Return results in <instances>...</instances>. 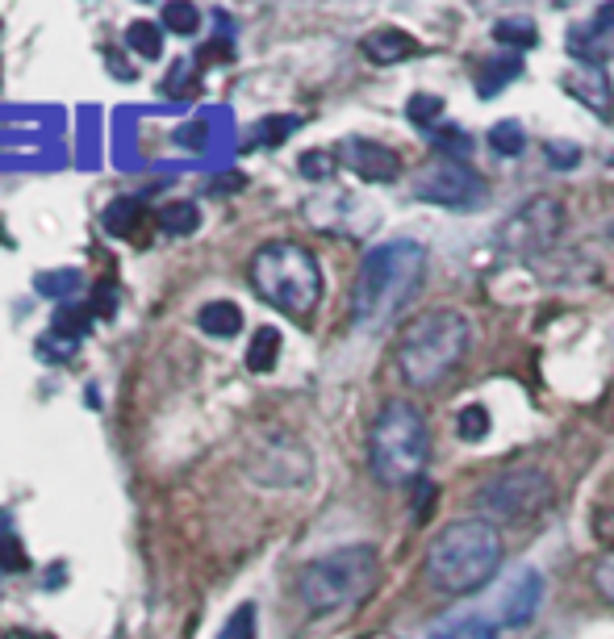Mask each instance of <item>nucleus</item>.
Listing matches in <instances>:
<instances>
[{
  "label": "nucleus",
  "mask_w": 614,
  "mask_h": 639,
  "mask_svg": "<svg viewBox=\"0 0 614 639\" xmlns=\"http://www.w3.org/2000/svg\"><path fill=\"white\" fill-rule=\"evenodd\" d=\"M176 138L184 142V147H201V142H205V122H197L193 130H180Z\"/></svg>",
  "instance_id": "34"
},
{
  "label": "nucleus",
  "mask_w": 614,
  "mask_h": 639,
  "mask_svg": "<svg viewBox=\"0 0 614 639\" xmlns=\"http://www.w3.org/2000/svg\"><path fill=\"white\" fill-rule=\"evenodd\" d=\"M489 147L498 151V155H518L527 147V134H523V126L518 122H498L489 130Z\"/></svg>",
  "instance_id": "23"
},
{
  "label": "nucleus",
  "mask_w": 614,
  "mask_h": 639,
  "mask_svg": "<svg viewBox=\"0 0 614 639\" xmlns=\"http://www.w3.org/2000/svg\"><path fill=\"white\" fill-rule=\"evenodd\" d=\"M594 585H598V594L606 602H614V556H606V560L594 564Z\"/></svg>",
  "instance_id": "32"
},
{
  "label": "nucleus",
  "mask_w": 614,
  "mask_h": 639,
  "mask_svg": "<svg viewBox=\"0 0 614 639\" xmlns=\"http://www.w3.org/2000/svg\"><path fill=\"white\" fill-rule=\"evenodd\" d=\"M560 230H564V205L552 197H535L518 213H510L498 239L514 255H543L560 239Z\"/></svg>",
  "instance_id": "9"
},
{
  "label": "nucleus",
  "mask_w": 614,
  "mask_h": 639,
  "mask_svg": "<svg viewBox=\"0 0 614 639\" xmlns=\"http://www.w3.org/2000/svg\"><path fill=\"white\" fill-rule=\"evenodd\" d=\"M493 38L506 42L510 51H523V46H535V38H539V34H535L531 21L518 17V21H498V26H493Z\"/></svg>",
  "instance_id": "22"
},
{
  "label": "nucleus",
  "mask_w": 614,
  "mask_h": 639,
  "mask_svg": "<svg viewBox=\"0 0 614 639\" xmlns=\"http://www.w3.org/2000/svg\"><path fill=\"white\" fill-rule=\"evenodd\" d=\"M577 97L589 105V109H598V113H606L610 109V101L602 97V92H610V84H606V76H602V67L598 63H589L585 71H581V76H577Z\"/></svg>",
  "instance_id": "20"
},
{
  "label": "nucleus",
  "mask_w": 614,
  "mask_h": 639,
  "mask_svg": "<svg viewBox=\"0 0 614 639\" xmlns=\"http://www.w3.org/2000/svg\"><path fill=\"white\" fill-rule=\"evenodd\" d=\"M30 568V556L21 548L17 531L9 527V518H0V573H26Z\"/></svg>",
  "instance_id": "21"
},
{
  "label": "nucleus",
  "mask_w": 614,
  "mask_h": 639,
  "mask_svg": "<svg viewBox=\"0 0 614 639\" xmlns=\"http://www.w3.org/2000/svg\"><path fill=\"white\" fill-rule=\"evenodd\" d=\"M376 577H381L376 552L356 543V548L326 552L305 564L297 573V598L310 614H335L343 606L364 602L376 589Z\"/></svg>",
  "instance_id": "5"
},
{
  "label": "nucleus",
  "mask_w": 614,
  "mask_h": 639,
  "mask_svg": "<svg viewBox=\"0 0 614 639\" xmlns=\"http://www.w3.org/2000/svg\"><path fill=\"white\" fill-rule=\"evenodd\" d=\"M360 51H364L372 63H401V59L418 55L422 46H418V38H410L406 30H397V26H381V30L364 34Z\"/></svg>",
  "instance_id": "12"
},
{
  "label": "nucleus",
  "mask_w": 614,
  "mask_h": 639,
  "mask_svg": "<svg viewBox=\"0 0 614 639\" xmlns=\"http://www.w3.org/2000/svg\"><path fill=\"white\" fill-rule=\"evenodd\" d=\"M548 497H552V481L543 477L539 468H510V472H498V477L477 489V506L493 518H510V523H518V518L535 514Z\"/></svg>",
  "instance_id": "7"
},
{
  "label": "nucleus",
  "mask_w": 614,
  "mask_h": 639,
  "mask_svg": "<svg viewBox=\"0 0 614 639\" xmlns=\"http://www.w3.org/2000/svg\"><path fill=\"white\" fill-rule=\"evenodd\" d=\"M218 639H255V606L243 602L239 610H234L230 619H226V627H222Z\"/></svg>",
  "instance_id": "28"
},
{
  "label": "nucleus",
  "mask_w": 614,
  "mask_h": 639,
  "mask_svg": "<svg viewBox=\"0 0 614 639\" xmlns=\"http://www.w3.org/2000/svg\"><path fill=\"white\" fill-rule=\"evenodd\" d=\"M468 318L456 310H427L418 322H410V330L401 335L397 347V364L401 376L414 385V389H431L439 385L447 372H452L464 351H468Z\"/></svg>",
  "instance_id": "6"
},
{
  "label": "nucleus",
  "mask_w": 614,
  "mask_h": 639,
  "mask_svg": "<svg viewBox=\"0 0 614 639\" xmlns=\"http://www.w3.org/2000/svg\"><path fill=\"white\" fill-rule=\"evenodd\" d=\"M163 26L172 34H193L201 26V13L193 5H163Z\"/></svg>",
  "instance_id": "27"
},
{
  "label": "nucleus",
  "mask_w": 614,
  "mask_h": 639,
  "mask_svg": "<svg viewBox=\"0 0 614 639\" xmlns=\"http://www.w3.org/2000/svg\"><path fill=\"white\" fill-rule=\"evenodd\" d=\"M543 602V577L535 573V568H523L510 589H506V598H502V619L506 627H527L535 619V610Z\"/></svg>",
  "instance_id": "11"
},
{
  "label": "nucleus",
  "mask_w": 614,
  "mask_h": 639,
  "mask_svg": "<svg viewBox=\"0 0 614 639\" xmlns=\"http://www.w3.org/2000/svg\"><path fill=\"white\" fill-rule=\"evenodd\" d=\"M431 639H498V631H493L485 619H456V623L439 627Z\"/></svg>",
  "instance_id": "24"
},
{
  "label": "nucleus",
  "mask_w": 614,
  "mask_h": 639,
  "mask_svg": "<svg viewBox=\"0 0 614 639\" xmlns=\"http://www.w3.org/2000/svg\"><path fill=\"white\" fill-rule=\"evenodd\" d=\"M126 46L143 59H159L163 55V30L155 21H130L126 26Z\"/></svg>",
  "instance_id": "19"
},
{
  "label": "nucleus",
  "mask_w": 614,
  "mask_h": 639,
  "mask_svg": "<svg viewBox=\"0 0 614 639\" xmlns=\"http://www.w3.org/2000/svg\"><path fill=\"white\" fill-rule=\"evenodd\" d=\"M406 113H410V122L414 126H435L439 117H443V101L439 97H431V92H418V97H410V105H406Z\"/></svg>",
  "instance_id": "25"
},
{
  "label": "nucleus",
  "mask_w": 614,
  "mask_h": 639,
  "mask_svg": "<svg viewBox=\"0 0 614 639\" xmlns=\"http://www.w3.org/2000/svg\"><path fill=\"white\" fill-rule=\"evenodd\" d=\"M297 126H301L297 117H268V122H259V130H255V142H259V147H276V142H285V138H289Z\"/></svg>",
  "instance_id": "26"
},
{
  "label": "nucleus",
  "mask_w": 614,
  "mask_h": 639,
  "mask_svg": "<svg viewBox=\"0 0 614 639\" xmlns=\"http://www.w3.org/2000/svg\"><path fill=\"white\" fill-rule=\"evenodd\" d=\"M485 431H489V410L485 406H468L464 414H460V439H485Z\"/></svg>",
  "instance_id": "29"
},
{
  "label": "nucleus",
  "mask_w": 614,
  "mask_h": 639,
  "mask_svg": "<svg viewBox=\"0 0 614 639\" xmlns=\"http://www.w3.org/2000/svg\"><path fill=\"white\" fill-rule=\"evenodd\" d=\"M548 155H556L552 159L556 168H573V163H581V151L577 147H560V142H548Z\"/></svg>",
  "instance_id": "33"
},
{
  "label": "nucleus",
  "mask_w": 614,
  "mask_h": 639,
  "mask_svg": "<svg viewBox=\"0 0 614 639\" xmlns=\"http://www.w3.org/2000/svg\"><path fill=\"white\" fill-rule=\"evenodd\" d=\"M502 564V531L489 518H460L427 548V585L443 598L477 594Z\"/></svg>",
  "instance_id": "2"
},
{
  "label": "nucleus",
  "mask_w": 614,
  "mask_h": 639,
  "mask_svg": "<svg viewBox=\"0 0 614 639\" xmlns=\"http://www.w3.org/2000/svg\"><path fill=\"white\" fill-rule=\"evenodd\" d=\"M422 276H427V251L418 243L393 239L372 247L356 272V284H351V318H356V326L376 330L393 322L418 293Z\"/></svg>",
  "instance_id": "1"
},
{
  "label": "nucleus",
  "mask_w": 614,
  "mask_h": 639,
  "mask_svg": "<svg viewBox=\"0 0 614 639\" xmlns=\"http://www.w3.org/2000/svg\"><path fill=\"white\" fill-rule=\"evenodd\" d=\"M276 360H280V330L276 326H259L251 347H247V368L251 372H272Z\"/></svg>",
  "instance_id": "17"
},
{
  "label": "nucleus",
  "mask_w": 614,
  "mask_h": 639,
  "mask_svg": "<svg viewBox=\"0 0 614 639\" xmlns=\"http://www.w3.org/2000/svg\"><path fill=\"white\" fill-rule=\"evenodd\" d=\"M251 289L264 297L268 305H276L280 314L289 318H305L314 314V305L322 297V268L314 251H305L293 239H276L264 243L251 255Z\"/></svg>",
  "instance_id": "4"
},
{
  "label": "nucleus",
  "mask_w": 614,
  "mask_h": 639,
  "mask_svg": "<svg viewBox=\"0 0 614 639\" xmlns=\"http://www.w3.org/2000/svg\"><path fill=\"white\" fill-rule=\"evenodd\" d=\"M431 460V431H427V418L414 401H389V406L376 414L372 431H368V464H372V477L401 489V485H414L422 477V468Z\"/></svg>",
  "instance_id": "3"
},
{
  "label": "nucleus",
  "mask_w": 614,
  "mask_h": 639,
  "mask_svg": "<svg viewBox=\"0 0 614 639\" xmlns=\"http://www.w3.org/2000/svg\"><path fill=\"white\" fill-rule=\"evenodd\" d=\"M414 197L443 205V209H472L485 197V180L477 176V168H468L464 159L439 155L427 168L414 172Z\"/></svg>",
  "instance_id": "8"
},
{
  "label": "nucleus",
  "mask_w": 614,
  "mask_h": 639,
  "mask_svg": "<svg viewBox=\"0 0 614 639\" xmlns=\"http://www.w3.org/2000/svg\"><path fill=\"white\" fill-rule=\"evenodd\" d=\"M155 222L168 234H176V239H184V234H193L201 226V209L193 201H168V205H159Z\"/></svg>",
  "instance_id": "16"
},
{
  "label": "nucleus",
  "mask_w": 614,
  "mask_h": 639,
  "mask_svg": "<svg viewBox=\"0 0 614 639\" xmlns=\"http://www.w3.org/2000/svg\"><path fill=\"white\" fill-rule=\"evenodd\" d=\"M92 322H97V314H92V305H63V310L55 314V335H63V339H72V343H80L88 330H92Z\"/></svg>",
  "instance_id": "18"
},
{
  "label": "nucleus",
  "mask_w": 614,
  "mask_h": 639,
  "mask_svg": "<svg viewBox=\"0 0 614 639\" xmlns=\"http://www.w3.org/2000/svg\"><path fill=\"white\" fill-rule=\"evenodd\" d=\"M518 71H523V59H518V55H502V59L481 63V71H477V92H481V97H498L502 84H510Z\"/></svg>",
  "instance_id": "15"
},
{
  "label": "nucleus",
  "mask_w": 614,
  "mask_h": 639,
  "mask_svg": "<svg viewBox=\"0 0 614 639\" xmlns=\"http://www.w3.org/2000/svg\"><path fill=\"white\" fill-rule=\"evenodd\" d=\"M343 163L351 172H356L360 180L368 184H393L401 176V159L381 147V142H372V138H343V147H339Z\"/></svg>",
  "instance_id": "10"
},
{
  "label": "nucleus",
  "mask_w": 614,
  "mask_h": 639,
  "mask_svg": "<svg viewBox=\"0 0 614 639\" xmlns=\"http://www.w3.org/2000/svg\"><path fill=\"white\" fill-rule=\"evenodd\" d=\"M92 314H97V318H113V310H117V284H101V289L97 293H92Z\"/></svg>",
  "instance_id": "31"
},
{
  "label": "nucleus",
  "mask_w": 614,
  "mask_h": 639,
  "mask_svg": "<svg viewBox=\"0 0 614 639\" xmlns=\"http://www.w3.org/2000/svg\"><path fill=\"white\" fill-rule=\"evenodd\" d=\"M330 172H335V159H330L326 151H310V155H301V176H310V180H326Z\"/></svg>",
  "instance_id": "30"
},
{
  "label": "nucleus",
  "mask_w": 614,
  "mask_h": 639,
  "mask_svg": "<svg viewBox=\"0 0 614 639\" xmlns=\"http://www.w3.org/2000/svg\"><path fill=\"white\" fill-rule=\"evenodd\" d=\"M197 326L209 339H234L243 330V310L234 301H209V305H201Z\"/></svg>",
  "instance_id": "13"
},
{
  "label": "nucleus",
  "mask_w": 614,
  "mask_h": 639,
  "mask_svg": "<svg viewBox=\"0 0 614 639\" xmlns=\"http://www.w3.org/2000/svg\"><path fill=\"white\" fill-rule=\"evenodd\" d=\"M602 21H614V5H610V9H602Z\"/></svg>",
  "instance_id": "36"
},
{
  "label": "nucleus",
  "mask_w": 614,
  "mask_h": 639,
  "mask_svg": "<svg viewBox=\"0 0 614 639\" xmlns=\"http://www.w3.org/2000/svg\"><path fill=\"white\" fill-rule=\"evenodd\" d=\"M105 230L113 234V239H130V234L147 222V205H143V197H122V201H113L109 209H105Z\"/></svg>",
  "instance_id": "14"
},
{
  "label": "nucleus",
  "mask_w": 614,
  "mask_h": 639,
  "mask_svg": "<svg viewBox=\"0 0 614 639\" xmlns=\"http://www.w3.org/2000/svg\"><path fill=\"white\" fill-rule=\"evenodd\" d=\"M0 639H46V635H38V631H26V627H13V631H5Z\"/></svg>",
  "instance_id": "35"
}]
</instances>
